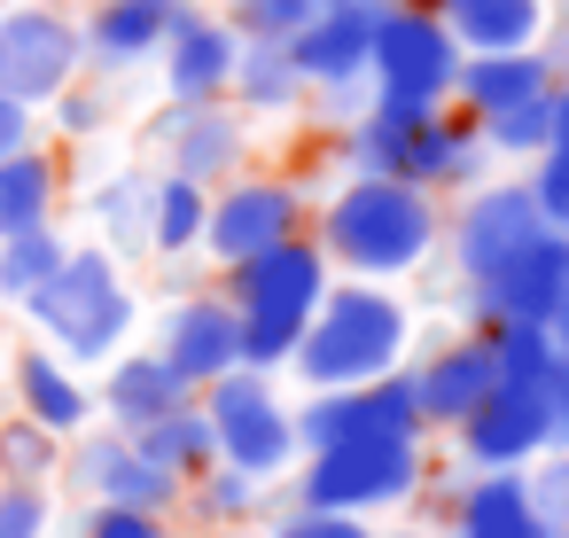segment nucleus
<instances>
[{
    "instance_id": "obj_24",
    "label": "nucleus",
    "mask_w": 569,
    "mask_h": 538,
    "mask_svg": "<svg viewBox=\"0 0 569 538\" xmlns=\"http://www.w3.org/2000/svg\"><path fill=\"white\" fill-rule=\"evenodd\" d=\"M452 538H553L538 499H530V468H483L460 484L452 499Z\"/></svg>"
},
{
    "instance_id": "obj_10",
    "label": "nucleus",
    "mask_w": 569,
    "mask_h": 538,
    "mask_svg": "<svg viewBox=\"0 0 569 538\" xmlns=\"http://www.w3.org/2000/svg\"><path fill=\"white\" fill-rule=\"evenodd\" d=\"M71 79H87V48H79V17L56 0H0V94L48 110Z\"/></svg>"
},
{
    "instance_id": "obj_32",
    "label": "nucleus",
    "mask_w": 569,
    "mask_h": 538,
    "mask_svg": "<svg viewBox=\"0 0 569 538\" xmlns=\"http://www.w3.org/2000/svg\"><path fill=\"white\" fill-rule=\"evenodd\" d=\"M289 414H297V452H328V445H351V437H382L367 390H312Z\"/></svg>"
},
{
    "instance_id": "obj_39",
    "label": "nucleus",
    "mask_w": 569,
    "mask_h": 538,
    "mask_svg": "<svg viewBox=\"0 0 569 538\" xmlns=\"http://www.w3.org/2000/svg\"><path fill=\"white\" fill-rule=\"evenodd\" d=\"M48 530H56L48 484H0V538H48Z\"/></svg>"
},
{
    "instance_id": "obj_6",
    "label": "nucleus",
    "mask_w": 569,
    "mask_h": 538,
    "mask_svg": "<svg viewBox=\"0 0 569 538\" xmlns=\"http://www.w3.org/2000/svg\"><path fill=\"white\" fill-rule=\"evenodd\" d=\"M203 421H211V445L227 468L258 476V484H281L305 452H297V414L281 398V375H258V367H234L219 382L196 390Z\"/></svg>"
},
{
    "instance_id": "obj_27",
    "label": "nucleus",
    "mask_w": 569,
    "mask_h": 538,
    "mask_svg": "<svg viewBox=\"0 0 569 538\" xmlns=\"http://www.w3.org/2000/svg\"><path fill=\"white\" fill-rule=\"evenodd\" d=\"M227 102H234L242 118H289V110H305V71L289 63V48H266V40H242V56H234V87H227Z\"/></svg>"
},
{
    "instance_id": "obj_23",
    "label": "nucleus",
    "mask_w": 569,
    "mask_h": 538,
    "mask_svg": "<svg viewBox=\"0 0 569 538\" xmlns=\"http://www.w3.org/2000/svg\"><path fill=\"white\" fill-rule=\"evenodd\" d=\"M561 71H553V56L546 48H515V56H460V71H452V110L476 126V118H499V110H515V102H530V94H546Z\"/></svg>"
},
{
    "instance_id": "obj_3",
    "label": "nucleus",
    "mask_w": 569,
    "mask_h": 538,
    "mask_svg": "<svg viewBox=\"0 0 569 538\" xmlns=\"http://www.w3.org/2000/svg\"><path fill=\"white\" fill-rule=\"evenodd\" d=\"M406 351H413V312L390 281H328L320 312L297 336L289 375H305V390H359L406 367Z\"/></svg>"
},
{
    "instance_id": "obj_36",
    "label": "nucleus",
    "mask_w": 569,
    "mask_h": 538,
    "mask_svg": "<svg viewBox=\"0 0 569 538\" xmlns=\"http://www.w3.org/2000/svg\"><path fill=\"white\" fill-rule=\"evenodd\" d=\"M56 476H63V437L56 429H40V421H0V484H48L56 491Z\"/></svg>"
},
{
    "instance_id": "obj_35",
    "label": "nucleus",
    "mask_w": 569,
    "mask_h": 538,
    "mask_svg": "<svg viewBox=\"0 0 569 538\" xmlns=\"http://www.w3.org/2000/svg\"><path fill=\"white\" fill-rule=\"evenodd\" d=\"M483 343H491V367H499V382H546V367H553V328L546 320H491V328H476Z\"/></svg>"
},
{
    "instance_id": "obj_33",
    "label": "nucleus",
    "mask_w": 569,
    "mask_h": 538,
    "mask_svg": "<svg viewBox=\"0 0 569 538\" xmlns=\"http://www.w3.org/2000/svg\"><path fill=\"white\" fill-rule=\"evenodd\" d=\"M266 499H273V484H258V476H242V468L211 460V468L188 484V499H180V507H196V515H203V530H234V522H250Z\"/></svg>"
},
{
    "instance_id": "obj_38",
    "label": "nucleus",
    "mask_w": 569,
    "mask_h": 538,
    "mask_svg": "<svg viewBox=\"0 0 569 538\" xmlns=\"http://www.w3.org/2000/svg\"><path fill=\"white\" fill-rule=\"evenodd\" d=\"M359 390H367L382 437H429V421H421V390H413V359L390 367V375H375V382H359Z\"/></svg>"
},
{
    "instance_id": "obj_19",
    "label": "nucleus",
    "mask_w": 569,
    "mask_h": 538,
    "mask_svg": "<svg viewBox=\"0 0 569 538\" xmlns=\"http://www.w3.org/2000/svg\"><path fill=\"white\" fill-rule=\"evenodd\" d=\"M9 390H17V414L40 421V429H56L63 445L102 421V414H94V382H87L71 359H56L48 343H17V351H9Z\"/></svg>"
},
{
    "instance_id": "obj_21",
    "label": "nucleus",
    "mask_w": 569,
    "mask_h": 538,
    "mask_svg": "<svg viewBox=\"0 0 569 538\" xmlns=\"http://www.w3.org/2000/svg\"><path fill=\"white\" fill-rule=\"evenodd\" d=\"M234 56H242V40L211 17V9H196L172 40H164V56H157V71H164V102H227V87H234Z\"/></svg>"
},
{
    "instance_id": "obj_51",
    "label": "nucleus",
    "mask_w": 569,
    "mask_h": 538,
    "mask_svg": "<svg viewBox=\"0 0 569 538\" xmlns=\"http://www.w3.org/2000/svg\"><path fill=\"white\" fill-rule=\"evenodd\" d=\"M429 9H437V0H429Z\"/></svg>"
},
{
    "instance_id": "obj_45",
    "label": "nucleus",
    "mask_w": 569,
    "mask_h": 538,
    "mask_svg": "<svg viewBox=\"0 0 569 538\" xmlns=\"http://www.w3.org/2000/svg\"><path fill=\"white\" fill-rule=\"evenodd\" d=\"M546 414H553V452H569V343L546 367Z\"/></svg>"
},
{
    "instance_id": "obj_41",
    "label": "nucleus",
    "mask_w": 569,
    "mask_h": 538,
    "mask_svg": "<svg viewBox=\"0 0 569 538\" xmlns=\"http://www.w3.org/2000/svg\"><path fill=\"white\" fill-rule=\"evenodd\" d=\"M522 180H530L538 219H546L553 235H569V157H561V149H546V157H530V165H522Z\"/></svg>"
},
{
    "instance_id": "obj_30",
    "label": "nucleus",
    "mask_w": 569,
    "mask_h": 538,
    "mask_svg": "<svg viewBox=\"0 0 569 538\" xmlns=\"http://www.w3.org/2000/svg\"><path fill=\"white\" fill-rule=\"evenodd\" d=\"M71 258V235L63 227H24V235H0V305H32L48 281H56V266Z\"/></svg>"
},
{
    "instance_id": "obj_29",
    "label": "nucleus",
    "mask_w": 569,
    "mask_h": 538,
    "mask_svg": "<svg viewBox=\"0 0 569 538\" xmlns=\"http://www.w3.org/2000/svg\"><path fill=\"white\" fill-rule=\"evenodd\" d=\"M133 445H141V460L149 468H164L172 484H196L211 460H219V445H211V421H203V406L188 398L180 414H164V421H141V429H126Z\"/></svg>"
},
{
    "instance_id": "obj_12",
    "label": "nucleus",
    "mask_w": 569,
    "mask_h": 538,
    "mask_svg": "<svg viewBox=\"0 0 569 538\" xmlns=\"http://www.w3.org/2000/svg\"><path fill=\"white\" fill-rule=\"evenodd\" d=\"M538 235H553V227L538 219L530 180H483V188H468L460 211L445 219V250H452V266H460V289L491 281V273H499L507 258H522Z\"/></svg>"
},
{
    "instance_id": "obj_42",
    "label": "nucleus",
    "mask_w": 569,
    "mask_h": 538,
    "mask_svg": "<svg viewBox=\"0 0 569 538\" xmlns=\"http://www.w3.org/2000/svg\"><path fill=\"white\" fill-rule=\"evenodd\" d=\"M273 538H375L367 515H328V507H289L273 522Z\"/></svg>"
},
{
    "instance_id": "obj_49",
    "label": "nucleus",
    "mask_w": 569,
    "mask_h": 538,
    "mask_svg": "<svg viewBox=\"0 0 569 538\" xmlns=\"http://www.w3.org/2000/svg\"><path fill=\"white\" fill-rule=\"evenodd\" d=\"M375 538H429V530H375Z\"/></svg>"
},
{
    "instance_id": "obj_43",
    "label": "nucleus",
    "mask_w": 569,
    "mask_h": 538,
    "mask_svg": "<svg viewBox=\"0 0 569 538\" xmlns=\"http://www.w3.org/2000/svg\"><path fill=\"white\" fill-rule=\"evenodd\" d=\"M79 538H172V522L164 515H133V507H87Z\"/></svg>"
},
{
    "instance_id": "obj_1",
    "label": "nucleus",
    "mask_w": 569,
    "mask_h": 538,
    "mask_svg": "<svg viewBox=\"0 0 569 538\" xmlns=\"http://www.w3.org/2000/svg\"><path fill=\"white\" fill-rule=\"evenodd\" d=\"M312 242L320 258L343 273V281H406L437 258L445 242V203L398 172H375V180H343L320 219H312Z\"/></svg>"
},
{
    "instance_id": "obj_8",
    "label": "nucleus",
    "mask_w": 569,
    "mask_h": 538,
    "mask_svg": "<svg viewBox=\"0 0 569 538\" xmlns=\"http://www.w3.org/2000/svg\"><path fill=\"white\" fill-rule=\"evenodd\" d=\"M375 24H382V0H320L312 24L289 40V63L305 71V102H320L328 126H351L375 102V87H367Z\"/></svg>"
},
{
    "instance_id": "obj_15",
    "label": "nucleus",
    "mask_w": 569,
    "mask_h": 538,
    "mask_svg": "<svg viewBox=\"0 0 569 538\" xmlns=\"http://www.w3.org/2000/svg\"><path fill=\"white\" fill-rule=\"evenodd\" d=\"M149 141L164 149V172H180L196 188H227L234 172H250V118L234 102H188V110L164 102Z\"/></svg>"
},
{
    "instance_id": "obj_16",
    "label": "nucleus",
    "mask_w": 569,
    "mask_h": 538,
    "mask_svg": "<svg viewBox=\"0 0 569 538\" xmlns=\"http://www.w3.org/2000/svg\"><path fill=\"white\" fill-rule=\"evenodd\" d=\"M203 9V0H94L79 17V48H87V71L94 79H126L141 63L164 56V40Z\"/></svg>"
},
{
    "instance_id": "obj_22",
    "label": "nucleus",
    "mask_w": 569,
    "mask_h": 538,
    "mask_svg": "<svg viewBox=\"0 0 569 538\" xmlns=\"http://www.w3.org/2000/svg\"><path fill=\"white\" fill-rule=\"evenodd\" d=\"M491 382H499V367H491V343H483L476 328L452 336V343H437L429 359H413V390H421V421H429V429L468 421Z\"/></svg>"
},
{
    "instance_id": "obj_50",
    "label": "nucleus",
    "mask_w": 569,
    "mask_h": 538,
    "mask_svg": "<svg viewBox=\"0 0 569 538\" xmlns=\"http://www.w3.org/2000/svg\"><path fill=\"white\" fill-rule=\"evenodd\" d=\"M561 79H569V63H561Z\"/></svg>"
},
{
    "instance_id": "obj_20",
    "label": "nucleus",
    "mask_w": 569,
    "mask_h": 538,
    "mask_svg": "<svg viewBox=\"0 0 569 538\" xmlns=\"http://www.w3.org/2000/svg\"><path fill=\"white\" fill-rule=\"evenodd\" d=\"M196 390H188V375L164 359V351H118V359H102V382H94V414L110 421V429H141V421H164V414H180Z\"/></svg>"
},
{
    "instance_id": "obj_46",
    "label": "nucleus",
    "mask_w": 569,
    "mask_h": 538,
    "mask_svg": "<svg viewBox=\"0 0 569 538\" xmlns=\"http://www.w3.org/2000/svg\"><path fill=\"white\" fill-rule=\"evenodd\" d=\"M32 141H40V110H24V102L0 94V157H17V149H32Z\"/></svg>"
},
{
    "instance_id": "obj_25",
    "label": "nucleus",
    "mask_w": 569,
    "mask_h": 538,
    "mask_svg": "<svg viewBox=\"0 0 569 538\" xmlns=\"http://www.w3.org/2000/svg\"><path fill=\"white\" fill-rule=\"evenodd\" d=\"M437 17L460 56H515V48L546 40L553 0H437Z\"/></svg>"
},
{
    "instance_id": "obj_28",
    "label": "nucleus",
    "mask_w": 569,
    "mask_h": 538,
    "mask_svg": "<svg viewBox=\"0 0 569 538\" xmlns=\"http://www.w3.org/2000/svg\"><path fill=\"white\" fill-rule=\"evenodd\" d=\"M149 172H110V180H94V196H87V227H94V242L110 250V258H133V250H149Z\"/></svg>"
},
{
    "instance_id": "obj_5",
    "label": "nucleus",
    "mask_w": 569,
    "mask_h": 538,
    "mask_svg": "<svg viewBox=\"0 0 569 538\" xmlns=\"http://www.w3.org/2000/svg\"><path fill=\"white\" fill-rule=\"evenodd\" d=\"M24 320L40 328V343L71 367H94V359H118L126 336L141 328V297L126 281V266L102 250V242H71V258L56 266V281L24 305Z\"/></svg>"
},
{
    "instance_id": "obj_26",
    "label": "nucleus",
    "mask_w": 569,
    "mask_h": 538,
    "mask_svg": "<svg viewBox=\"0 0 569 538\" xmlns=\"http://www.w3.org/2000/svg\"><path fill=\"white\" fill-rule=\"evenodd\" d=\"M63 211V157L48 141L0 157V235H24V227H56Z\"/></svg>"
},
{
    "instance_id": "obj_13",
    "label": "nucleus",
    "mask_w": 569,
    "mask_h": 538,
    "mask_svg": "<svg viewBox=\"0 0 569 538\" xmlns=\"http://www.w3.org/2000/svg\"><path fill=\"white\" fill-rule=\"evenodd\" d=\"M56 484H71V491L94 499V507H133V515H164V522H172V507L188 499V484H172L164 468H149L141 445H133L126 429H110V421H94V429H79V437L63 445V476H56Z\"/></svg>"
},
{
    "instance_id": "obj_7",
    "label": "nucleus",
    "mask_w": 569,
    "mask_h": 538,
    "mask_svg": "<svg viewBox=\"0 0 569 538\" xmlns=\"http://www.w3.org/2000/svg\"><path fill=\"white\" fill-rule=\"evenodd\" d=\"M429 484V452L421 437H351L328 452H305V476L289 484L297 507H328V515H382L406 507Z\"/></svg>"
},
{
    "instance_id": "obj_34",
    "label": "nucleus",
    "mask_w": 569,
    "mask_h": 538,
    "mask_svg": "<svg viewBox=\"0 0 569 538\" xmlns=\"http://www.w3.org/2000/svg\"><path fill=\"white\" fill-rule=\"evenodd\" d=\"M476 133H483L491 157H515V165L546 157L553 149V87L530 94V102H515V110H499V118H476Z\"/></svg>"
},
{
    "instance_id": "obj_31",
    "label": "nucleus",
    "mask_w": 569,
    "mask_h": 538,
    "mask_svg": "<svg viewBox=\"0 0 569 538\" xmlns=\"http://www.w3.org/2000/svg\"><path fill=\"white\" fill-rule=\"evenodd\" d=\"M203 211H211V188H196L180 172H157V188H149V250L188 258L203 242Z\"/></svg>"
},
{
    "instance_id": "obj_2",
    "label": "nucleus",
    "mask_w": 569,
    "mask_h": 538,
    "mask_svg": "<svg viewBox=\"0 0 569 538\" xmlns=\"http://www.w3.org/2000/svg\"><path fill=\"white\" fill-rule=\"evenodd\" d=\"M343 172L351 180H375V172H398L429 196L445 188H483L491 172V149L483 133L445 102V110H421V102H367L351 126H343Z\"/></svg>"
},
{
    "instance_id": "obj_48",
    "label": "nucleus",
    "mask_w": 569,
    "mask_h": 538,
    "mask_svg": "<svg viewBox=\"0 0 569 538\" xmlns=\"http://www.w3.org/2000/svg\"><path fill=\"white\" fill-rule=\"evenodd\" d=\"M546 328H553V343H569V281H561V297H553V312H546Z\"/></svg>"
},
{
    "instance_id": "obj_37",
    "label": "nucleus",
    "mask_w": 569,
    "mask_h": 538,
    "mask_svg": "<svg viewBox=\"0 0 569 538\" xmlns=\"http://www.w3.org/2000/svg\"><path fill=\"white\" fill-rule=\"evenodd\" d=\"M312 9L320 0H227L219 9V24L234 32V40H266V48H289L305 24H312Z\"/></svg>"
},
{
    "instance_id": "obj_47",
    "label": "nucleus",
    "mask_w": 569,
    "mask_h": 538,
    "mask_svg": "<svg viewBox=\"0 0 569 538\" xmlns=\"http://www.w3.org/2000/svg\"><path fill=\"white\" fill-rule=\"evenodd\" d=\"M553 149L569 157V79H553Z\"/></svg>"
},
{
    "instance_id": "obj_40",
    "label": "nucleus",
    "mask_w": 569,
    "mask_h": 538,
    "mask_svg": "<svg viewBox=\"0 0 569 538\" xmlns=\"http://www.w3.org/2000/svg\"><path fill=\"white\" fill-rule=\"evenodd\" d=\"M48 110H56V133H63V141H94V133L110 126V94H102L94 79H71Z\"/></svg>"
},
{
    "instance_id": "obj_18",
    "label": "nucleus",
    "mask_w": 569,
    "mask_h": 538,
    "mask_svg": "<svg viewBox=\"0 0 569 538\" xmlns=\"http://www.w3.org/2000/svg\"><path fill=\"white\" fill-rule=\"evenodd\" d=\"M561 281H569V235H538V242H530L522 258H507L491 281L460 289L468 328H491V320H546L553 297H561Z\"/></svg>"
},
{
    "instance_id": "obj_4",
    "label": "nucleus",
    "mask_w": 569,
    "mask_h": 538,
    "mask_svg": "<svg viewBox=\"0 0 569 538\" xmlns=\"http://www.w3.org/2000/svg\"><path fill=\"white\" fill-rule=\"evenodd\" d=\"M328 281H336V266L320 258L312 235H289V242H273V250L227 266L219 289H227L234 312H242V367H258V375H289L297 336H305V320L320 312Z\"/></svg>"
},
{
    "instance_id": "obj_9",
    "label": "nucleus",
    "mask_w": 569,
    "mask_h": 538,
    "mask_svg": "<svg viewBox=\"0 0 569 538\" xmlns=\"http://www.w3.org/2000/svg\"><path fill=\"white\" fill-rule=\"evenodd\" d=\"M452 71H460V48H452V32H445V17L429 9V0H382L375 56H367L375 102L445 110V102H452Z\"/></svg>"
},
{
    "instance_id": "obj_17",
    "label": "nucleus",
    "mask_w": 569,
    "mask_h": 538,
    "mask_svg": "<svg viewBox=\"0 0 569 538\" xmlns=\"http://www.w3.org/2000/svg\"><path fill=\"white\" fill-rule=\"evenodd\" d=\"M157 351L188 375V390L234 375V367H242V312H234V297H227V289L180 297V305L164 312V328H157Z\"/></svg>"
},
{
    "instance_id": "obj_14",
    "label": "nucleus",
    "mask_w": 569,
    "mask_h": 538,
    "mask_svg": "<svg viewBox=\"0 0 569 538\" xmlns=\"http://www.w3.org/2000/svg\"><path fill=\"white\" fill-rule=\"evenodd\" d=\"M460 460L483 468H538L553 452V414H546V382H491L476 398L468 421H452Z\"/></svg>"
},
{
    "instance_id": "obj_11",
    "label": "nucleus",
    "mask_w": 569,
    "mask_h": 538,
    "mask_svg": "<svg viewBox=\"0 0 569 538\" xmlns=\"http://www.w3.org/2000/svg\"><path fill=\"white\" fill-rule=\"evenodd\" d=\"M289 235H312L305 188L281 180V172H234L227 188H211V211H203V242L196 250H211V266L227 273V266H242V258H258V250H273Z\"/></svg>"
},
{
    "instance_id": "obj_44",
    "label": "nucleus",
    "mask_w": 569,
    "mask_h": 538,
    "mask_svg": "<svg viewBox=\"0 0 569 538\" xmlns=\"http://www.w3.org/2000/svg\"><path fill=\"white\" fill-rule=\"evenodd\" d=\"M530 499H538V515H546L553 530H569V452H546V460L530 468Z\"/></svg>"
}]
</instances>
